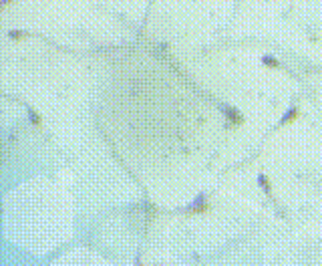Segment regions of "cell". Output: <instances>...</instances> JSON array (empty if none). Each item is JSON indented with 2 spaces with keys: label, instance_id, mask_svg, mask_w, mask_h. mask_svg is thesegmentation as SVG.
Here are the masks:
<instances>
[{
  "label": "cell",
  "instance_id": "2",
  "mask_svg": "<svg viewBox=\"0 0 322 266\" xmlns=\"http://www.w3.org/2000/svg\"><path fill=\"white\" fill-rule=\"evenodd\" d=\"M220 111H222V117H224V123H226L228 129H238L246 123L244 113L234 105H222Z\"/></svg>",
  "mask_w": 322,
  "mask_h": 266
},
{
  "label": "cell",
  "instance_id": "4",
  "mask_svg": "<svg viewBox=\"0 0 322 266\" xmlns=\"http://www.w3.org/2000/svg\"><path fill=\"white\" fill-rule=\"evenodd\" d=\"M256 184H258V188L266 194V196H272L274 194V186H272V180L264 174V172H260L258 174V178H256Z\"/></svg>",
  "mask_w": 322,
  "mask_h": 266
},
{
  "label": "cell",
  "instance_id": "3",
  "mask_svg": "<svg viewBox=\"0 0 322 266\" xmlns=\"http://www.w3.org/2000/svg\"><path fill=\"white\" fill-rule=\"evenodd\" d=\"M298 119H300V107H298V105H290V107L282 113V117H280V121H278V127L294 125Z\"/></svg>",
  "mask_w": 322,
  "mask_h": 266
},
{
  "label": "cell",
  "instance_id": "8",
  "mask_svg": "<svg viewBox=\"0 0 322 266\" xmlns=\"http://www.w3.org/2000/svg\"><path fill=\"white\" fill-rule=\"evenodd\" d=\"M9 3H13V0H3V5H9Z\"/></svg>",
  "mask_w": 322,
  "mask_h": 266
},
{
  "label": "cell",
  "instance_id": "5",
  "mask_svg": "<svg viewBox=\"0 0 322 266\" xmlns=\"http://www.w3.org/2000/svg\"><path fill=\"white\" fill-rule=\"evenodd\" d=\"M260 63H262L266 69H280V67H282V61H280L278 57H274L272 53H264L262 59H260Z\"/></svg>",
  "mask_w": 322,
  "mask_h": 266
},
{
  "label": "cell",
  "instance_id": "6",
  "mask_svg": "<svg viewBox=\"0 0 322 266\" xmlns=\"http://www.w3.org/2000/svg\"><path fill=\"white\" fill-rule=\"evenodd\" d=\"M29 119H31V123H33L35 127H41V125H43V119H41V117H39V113H35V111H31V113H29Z\"/></svg>",
  "mask_w": 322,
  "mask_h": 266
},
{
  "label": "cell",
  "instance_id": "1",
  "mask_svg": "<svg viewBox=\"0 0 322 266\" xmlns=\"http://www.w3.org/2000/svg\"><path fill=\"white\" fill-rule=\"evenodd\" d=\"M184 210V214H188V216H202V214H208L210 210H212V200H210V196L206 194V192H200L188 206H184L182 208Z\"/></svg>",
  "mask_w": 322,
  "mask_h": 266
},
{
  "label": "cell",
  "instance_id": "7",
  "mask_svg": "<svg viewBox=\"0 0 322 266\" xmlns=\"http://www.w3.org/2000/svg\"><path fill=\"white\" fill-rule=\"evenodd\" d=\"M23 37H25L23 31H11V33H9V39H13V41H21Z\"/></svg>",
  "mask_w": 322,
  "mask_h": 266
}]
</instances>
